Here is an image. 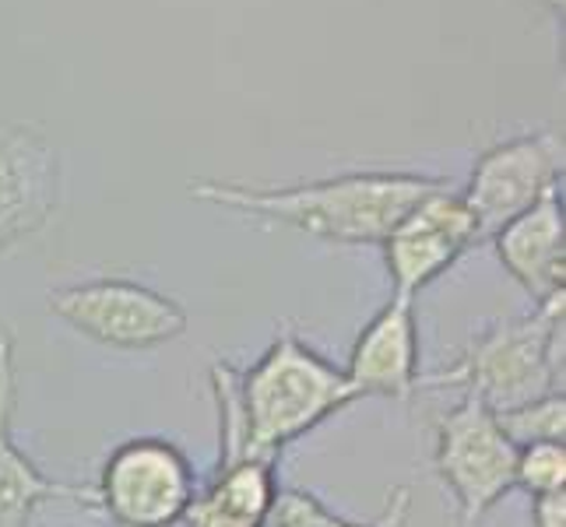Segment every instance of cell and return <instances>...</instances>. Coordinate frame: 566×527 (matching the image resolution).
<instances>
[{
	"mask_svg": "<svg viewBox=\"0 0 566 527\" xmlns=\"http://www.w3.org/2000/svg\"><path fill=\"white\" fill-rule=\"evenodd\" d=\"M184 524H187V527H261V524H250V520H240V517H226V514L211 510V506H205V503H198V499L190 503V510H187Z\"/></svg>",
	"mask_w": 566,
	"mask_h": 527,
	"instance_id": "obj_19",
	"label": "cell"
},
{
	"mask_svg": "<svg viewBox=\"0 0 566 527\" xmlns=\"http://www.w3.org/2000/svg\"><path fill=\"white\" fill-rule=\"evenodd\" d=\"M563 485H566V446L563 443L517 446L514 489L545 496V493H559Z\"/></svg>",
	"mask_w": 566,
	"mask_h": 527,
	"instance_id": "obj_17",
	"label": "cell"
},
{
	"mask_svg": "<svg viewBox=\"0 0 566 527\" xmlns=\"http://www.w3.org/2000/svg\"><path fill=\"white\" fill-rule=\"evenodd\" d=\"M50 314L71 324L77 335L120 351L163 348L187 335V309L142 282L92 278L50 292Z\"/></svg>",
	"mask_w": 566,
	"mask_h": 527,
	"instance_id": "obj_6",
	"label": "cell"
},
{
	"mask_svg": "<svg viewBox=\"0 0 566 527\" xmlns=\"http://www.w3.org/2000/svg\"><path fill=\"white\" fill-rule=\"evenodd\" d=\"M61 204V151L32 124H0V253L43 232Z\"/></svg>",
	"mask_w": 566,
	"mask_h": 527,
	"instance_id": "obj_9",
	"label": "cell"
},
{
	"mask_svg": "<svg viewBox=\"0 0 566 527\" xmlns=\"http://www.w3.org/2000/svg\"><path fill=\"white\" fill-rule=\"evenodd\" d=\"M208 383H211L214 412H219V467L240 461H261L253 454V440H250V422L240 394V369L226 359H211Z\"/></svg>",
	"mask_w": 566,
	"mask_h": 527,
	"instance_id": "obj_15",
	"label": "cell"
},
{
	"mask_svg": "<svg viewBox=\"0 0 566 527\" xmlns=\"http://www.w3.org/2000/svg\"><path fill=\"white\" fill-rule=\"evenodd\" d=\"M440 187H447V180L419 172H345L331 176V180L282 187L193 180L187 190L201 204L243 211L250 219L300 229L324 243L380 246L405 214Z\"/></svg>",
	"mask_w": 566,
	"mask_h": 527,
	"instance_id": "obj_1",
	"label": "cell"
},
{
	"mask_svg": "<svg viewBox=\"0 0 566 527\" xmlns=\"http://www.w3.org/2000/svg\"><path fill=\"white\" fill-rule=\"evenodd\" d=\"M500 264L535 303L566 292V232H563V193L549 190L538 204L521 211L493 232Z\"/></svg>",
	"mask_w": 566,
	"mask_h": 527,
	"instance_id": "obj_12",
	"label": "cell"
},
{
	"mask_svg": "<svg viewBox=\"0 0 566 527\" xmlns=\"http://www.w3.org/2000/svg\"><path fill=\"white\" fill-rule=\"evenodd\" d=\"M500 429L514 446H532V443H563L566 440V394H545L538 401H528L521 408L496 415Z\"/></svg>",
	"mask_w": 566,
	"mask_h": 527,
	"instance_id": "obj_16",
	"label": "cell"
},
{
	"mask_svg": "<svg viewBox=\"0 0 566 527\" xmlns=\"http://www.w3.org/2000/svg\"><path fill=\"white\" fill-rule=\"evenodd\" d=\"M563 183V138L553 130L521 134L479 155L461 198L479 219L482 240L493 236L521 211L538 204Z\"/></svg>",
	"mask_w": 566,
	"mask_h": 527,
	"instance_id": "obj_7",
	"label": "cell"
},
{
	"mask_svg": "<svg viewBox=\"0 0 566 527\" xmlns=\"http://www.w3.org/2000/svg\"><path fill=\"white\" fill-rule=\"evenodd\" d=\"M169 527H187V524H184V520H180V524H169Z\"/></svg>",
	"mask_w": 566,
	"mask_h": 527,
	"instance_id": "obj_21",
	"label": "cell"
},
{
	"mask_svg": "<svg viewBox=\"0 0 566 527\" xmlns=\"http://www.w3.org/2000/svg\"><path fill=\"white\" fill-rule=\"evenodd\" d=\"M479 240H482L479 219L461 193L451 183L433 190L380 243L395 292L416 299L429 282H437Z\"/></svg>",
	"mask_w": 566,
	"mask_h": 527,
	"instance_id": "obj_8",
	"label": "cell"
},
{
	"mask_svg": "<svg viewBox=\"0 0 566 527\" xmlns=\"http://www.w3.org/2000/svg\"><path fill=\"white\" fill-rule=\"evenodd\" d=\"M279 496V478L271 461H240L229 467H214V478L198 503L211 506L226 517H240L250 524H261L271 503Z\"/></svg>",
	"mask_w": 566,
	"mask_h": 527,
	"instance_id": "obj_13",
	"label": "cell"
},
{
	"mask_svg": "<svg viewBox=\"0 0 566 527\" xmlns=\"http://www.w3.org/2000/svg\"><path fill=\"white\" fill-rule=\"evenodd\" d=\"M408 510H412V489H408V485H395L384 499V510L366 524L331 514L314 493L279 489V496H275V503H271V510L264 514L261 527H405Z\"/></svg>",
	"mask_w": 566,
	"mask_h": 527,
	"instance_id": "obj_14",
	"label": "cell"
},
{
	"mask_svg": "<svg viewBox=\"0 0 566 527\" xmlns=\"http://www.w3.org/2000/svg\"><path fill=\"white\" fill-rule=\"evenodd\" d=\"M14 408H18V362H14V338L4 330L0 335V527H29L39 506L61 499L95 510V489L53 482L25 457V451H18Z\"/></svg>",
	"mask_w": 566,
	"mask_h": 527,
	"instance_id": "obj_11",
	"label": "cell"
},
{
	"mask_svg": "<svg viewBox=\"0 0 566 527\" xmlns=\"http://www.w3.org/2000/svg\"><path fill=\"white\" fill-rule=\"evenodd\" d=\"M433 467L454 496L458 527H479V520L514 489L517 446L506 440L496 412L464 390V398L437 419Z\"/></svg>",
	"mask_w": 566,
	"mask_h": 527,
	"instance_id": "obj_5",
	"label": "cell"
},
{
	"mask_svg": "<svg viewBox=\"0 0 566 527\" xmlns=\"http://www.w3.org/2000/svg\"><path fill=\"white\" fill-rule=\"evenodd\" d=\"M240 394L253 454L271 464L292 440L306 436L324 419L359 401L345 369L327 362L292 327H279L264 356L250 369H240Z\"/></svg>",
	"mask_w": 566,
	"mask_h": 527,
	"instance_id": "obj_2",
	"label": "cell"
},
{
	"mask_svg": "<svg viewBox=\"0 0 566 527\" xmlns=\"http://www.w3.org/2000/svg\"><path fill=\"white\" fill-rule=\"evenodd\" d=\"M563 309L566 292L535 303L528 317L496 320L475 330L454 369L422 383H461L490 412H511L563 390Z\"/></svg>",
	"mask_w": 566,
	"mask_h": 527,
	"instance_id": "obj_3",
	"label": "cell"
},
{
	"mask_svg": "<svg viewBox=\"0 0 566 527\" xmlns=\"http://www.w3.org/2000/svg\"><path fill=\"white\" fill-rule=\"evenodd\" d=\"M198 493V472L177 443L134 436L103 461L95 510H103L113 527H169L187 517Z\"/></svg>",
	"mask_w": 566,
	"mask_h": 527,
	"instance_id": "obj_4",
	"label": "cell"
},
{
	"mask_svg": "<svg viewBox=\"0 0 566 527\" xmlns=\"http://www.w3.org/2000/svg\"><path fill=\"white\" fill-rule=\"evenodd\" d=\"M545 8H549V11H563V0H545Z\"/></svg>",
	"mask_w": 566,
	"mask_h": 527,
	"instance_id": "obj_20",
	"label": "cell"
},
{
	"mask_svg": "<svg viewBox=\"0 0 566 527\" xmlns=\"http://www.w3.org/2000/svg\"><path fill=\"white\" fill-rule=\"evenodd\" d=\"M532 524L535 527H566V493H545L532 496Z\"/></svg>",
	"mask_w": 566,
	"mask_h": 527,
	"instance_id": "obj_18",
	"label": "cell"
},
{
	"mask_svg": "<svg viewBox=\"0 0 566 527\" xmlns=\"http://www.w3.org/2000/svg\"><path fill=\"white\" fill-rule=\"evenodd\" d=\"M348 383L359 398L380 394L408 401L419 387V324L416 299L395 292L369 320L348 351Z\"/></svg>",
	"mask_w": 566,
	"mask_h": 527,
	"instance_id": "obj_10",
	"label": "cell"
}]
</instances>
